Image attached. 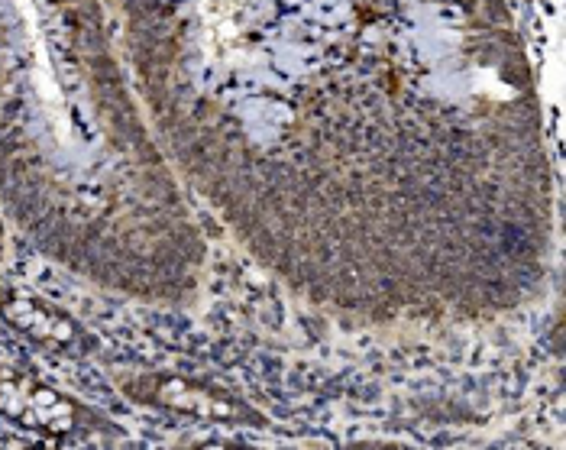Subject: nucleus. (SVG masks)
Here are the masks:
<instances>
[{
    "label": "nucleus",
    "mask_w": 566,
    "mask_h": 450,
    "mask_svg": "<svg viewBox=\"0 0 566 450\" xmlns=\"http://www.w3.org/2000/svg\"><path fill=\"white\" fill-rule=\"evenodd\" d=\"M0 415L46 431H68L78 421L75 405L65 402L55 389L30 386L20 376H7V373H0Z\"/></svg>",
    "instance_id": "f257e3e1"
},
{
    "label": "nucleus",
    "mask_w": 566,
    "mask_h": 450,
    "mask_svg": "<svg viewBox=\"0 0 566 450\" xmlns=\"http://www.w3.org/2000/svg\"><path fill=\"white\" fill-rule=\"evenodd\" d=\"M4 318L17 324L20 331H30L33 337L49 340L55 347H75L81 337V331L65 315L33 302H4Z\"/></svg>",
    "instance_id": "f03ea898"
}]
</instances>
